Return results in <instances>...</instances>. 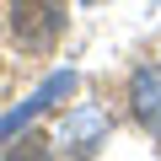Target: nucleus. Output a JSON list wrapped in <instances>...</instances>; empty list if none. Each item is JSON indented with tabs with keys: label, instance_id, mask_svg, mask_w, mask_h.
<instances>
[{
	"label": "nucleus",
	"instance_id": "2",
	"mask_svg": "<svg viewBox=\"0 0 161 161\" xmlns=\"http://www.w3.org/2000/svg\"><path fill=\"white\" fill-rule=\"evenodd\" d=\"M70 86H75V75H54V80H43V92H32V97H27V102L11 113V118H0V140H11V134H16V129H22L32 113H43V108H48L54 97H64Z\"/></svg>",
	"mask_w": 161,
	"mask_h": 161
},
{
	"label": "nucleus",
	"instance_id": "3",
	"mask_svg": "<svg viewBox=\"0 0 161 161\" xmlns=\"http://www.w3.org/2000/svg\"><path fill=\"white\" fill-rule=\"evenodd\" d=\"M129 97H134L140 124H150V129L161 134V70H140L134 86H129Z\"/></svg>",
	"mask_w": 161,
	"mask_h": 161
},
{
	"label": "nucleus",
	"instance_id": "5",
	"mask_svg": "<svg viewBox=\"0 0 161 161\" xmlns=\"http://www.w3.org/2000/svg\"><path fill=\"white\" fill-rule=\"evenodd\" d=\"M0 161H54V150H48L43 134H22V140L11 145V156H0Z\"/></svg>",
	"mask_w": 161,
	"mask_h": 161
},
{
	"label": "nucleus",
	"instance_id": "4",
	"mask_svg": "<svg viewBox=\"0 0 161 161\" xmlns=\"http://www.w3.org/2000/svg\"><path fill=\"white\" fill-rule=\"evenodd\" d=\"M70 134H75V140H80V145H75V150H80V156H92V150H97V140H102V134H108V118H102V113H92V108H86V113H75V118H70Z\"/></svg>",
	"mask_w": 161,
	"mask_h": 161
},
{
	"label": "nucleus",
	"instance_id": "1",
	"mask_svg": "<svg viewBox=\"0 0 161 161\" xmlns=\"http://www.w3.org/2000/svg\"><path fill=\"white\" fill-rule=\"evenodd\" d=\"M11 32H16V43L32 48V54L54 48L59 32H64V0H16V11H11Z\"/></svg>",
	"mask_w": 161,
	"mask_h": 161
}]
</instances>
